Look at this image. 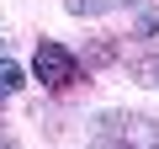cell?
I'll return each instance as SVG.
<instances>
[{
    "label": "cell",
    "instance_id": "1",
    "mask_svg": "<svg viewBox=\"0 0 159 149\" xmlns=\"http://www.w3.org/2000/svg\"><path fill=\"white\" fill-rule=\"evenodd\" d=\"M37 80H43V85H53V91L74 85V80H80L74 53H69V48H58V43H37Z\"/></svg>",
    "mask_w": 159,
    "mask_h": 149
},
{
    "label": "cell",
    "instance_id": "2",
    "mask_svg": "<svg viewBox=\"0 0 159 149\" xmlns=\"http://www.w3.org/2000/svg\"><path fill=\"white\" fill-rule=\"evenodd\" d=\"M16 91H21V69L11 59H0V96H16Z\"/></svg>",
    "mask_w": 159,
    "mask_h": 149
},
{
    "label": "cell",
    "instance_id": "3",
    "mask_svg": "<svg viewBox=\"0 0 159 149\" xmlns=\"http://www.w3.org/2000/svg\"><path fill=\"white\" fill-rule=\"evenodd\" d=\"M117 0H69V11H80V16H96V11H111Z\"/></svg>",
    "mask_w": 159,
    "mask_h": 149
}]
</instances>
